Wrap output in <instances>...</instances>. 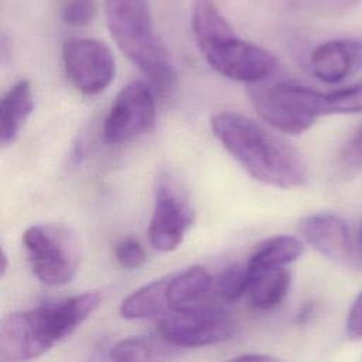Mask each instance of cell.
Returning <instances> with one entry per match:
<instances>
[{
	"label": "cell",
	"instance_id": "25",
	"mask_svg": "<svg viewBox=\"0 0 362 362\" xmlns=\"http://www.w3.org/2000/svg\"><path fill=\"white\" fill-rule=\"evenodd\" d=\"M7 260H8V259H7V255L3 252V253H1V277L7 273V263H8Z\"/></svg>",
	"mask_w": 362,
	"mask_h": 362
},
{
	"label": "cell",
	"instance_id": "10",
	"mask_svg": "<svg viewBox=\"0 0 362 362\" xmlns=\"http://www.w3.org/2000/svg\"><path fill=\"white\" fill-rule=\"evenodd\" d=\"M194 219L192 208L170 177L157 181L148 239L158 252L175 250Z\"/></svg>",
	"mask_w": 362,
	"mask_h": 362
},
{
	"label": "cell",
	"instance_id": "21",
	"mask_svg": "<svg viewBox=\"0 0 362 362\" xmlns=\"http://www.w3.org/2000/svg\"><path fill=\"white\" fill-rule=\"evenodd\" d=\"M115 257L122 267L130 270L141 267L147 260L143 245L134 238L122 239L115 247Z\"/></svg>",
	"mask_w": 362,
	"mask_h": 362
},
{
	"label": "cell",
	"instance_id": "24",
	"mask_svg": "<svg viewBox=\"0 0 362 362\" xmlns=\"http://www.w3.org/2000/svg\"><path fill=\"white\" fill-rule=\"evenodd\" d=\"M276 359L277 358L272 355H264V354H245L233 358V361H276Z\"/></svg>",
	"mask_w": 362,
	"mask_h": 362
},
{
	"label": "cell",
	"instance_id": "9",
	"mask_svg": "<svg viewBox=\"0 0 362 362\" xmlns=\"http://www.w3.org/2000/svg\"><path fill=\"white\" fill-rule=\"evenodd\" d=\"M158 334L178 349L198 348L228 341L235 334V324L225 311L205 305L173 311L160 321Z\"/></svg>",
	"mask_w": 362,
	"mask_h": 362
},
{
	"label": "cell",
	"instance_id": "8",
	"mask_svg": "<svg viewBox=\"0 0 362 362\" xmlns=\"http://www.w3.org/2000/svg\"><path fill=\"white\" fill-rule=\"evenodd\" d=\"M65 75L76 90L98 95L113 81L116 62L110 48L95 38H71L62 45Z\"/></svg>",
	"mask_w": 362,
	"mask_h": 362
},
{
	"label": "cell",
	"instance_id": "18",
	"mask_svg": "<svg viewBox=\"0 0 362 362\" xmlns=\"http://www.w3.org/2000/svg\"><path fill=\"white\" fill-rule=\"evenodd\" d=\"M177 346L158 337L137 335L116 342L109 354L113 361H168L177 356Z\"/></svg>",
	"mask_w": 362,
	"mask_h": 362
},
{
	"label": "cell",
	"instance_id": "16",
	"mask_svg": "<svg viewBox=\"0 0 362 362\" xmlns=\"http://www.w3.org/2000/svg\"><path fill=\"white\" fill-rule=\"evenodd\" d=\"M249 277L246 294L250 305L257 310H272L279 305L287 296L291 284V273L287 267L249 273Z\"/></svg>",
	"mask_w": 362,
	"mask_h": 362
},
{
	"label": "cell",
	"instance_id": "13",
	"mask_svg": "<svg viewBox=\"0 0 362 362\" xmlns=\"http://www.w3.org/2000/svg\"><path fill=\"white\" fill-rule=\"evenodd\" d=\"M214 290V277L201 266H191L180 273H173L167 287L168 310L189 311L205 307V300Z\"/></svg>",
	"mask_w": 362,
	"mask_h": 362
},
{
	"label": "cell",
	"instance_id": "6",
	"mask_svg": "<svg viewBox=\"0 0 362 362\" xmlns=\"http://www.w3.org/2000/svg\"><path fill=\"white\" fill-rule=\"evenodd\" d=\"M198 48L212 69L232 81L256 83L277 69V59L269 51L239 38L233 30Z\"/></svg>",
	"mask_w": 362,
	"mask_h": 362
},
{
	"label": "cell",
	"instance_id": "26",
	"mask_svg": "<svg viewBox=\"0 0 362 362\" xmlns=\"http://www.w3.org/2000/svg\"><path fill=\"white\" fill-rule=\"evenodd\" d=\"M359 250L362 253V226H361V230H359Z\"/></svg>",
	"mask_w": 362,
	"mask_h": 362
},
{
	"label": "cell",
	"instance_id": "15",
	"mask_svg": "<svg viewBox=\"0 0 362 362\" xmlns=\"http://www.w3.org/2000/svg\"><path fill=\"white\" fill-rule=\"evenodd\" d=\"M304 252L303 242L291 235H276L263 240L249 256L246 267L249 273L287 267Z\"/></svg>",
	"mask_w": 362,
	"mask_h": 362
},
{
	"label": "cell",
	"instance_id": "11",
	"mask_svg": "<svg viewBox=\"0 0 362 362\" xmlns=\"http://www.w3.org/2000/svg\"><path fill=\"white\" fill-rule=\"evenodd\" d=\"M298 229L304 239L327 259L344 266H356L362 262V253L341 216L329 212L311 214L300 221Z\"/></svg>",
	"mask_w": 362,
	"mask_h": 362
},
{
	"label": "cell",
	"instance_id": "2",
	"mask_svg": "<svg viewBox=\"0 0 362 362\" xmlns=\"http://www.w3.org/2000/svg\"><path fill=\"white\" fill-rule=\"evenodd\" d=\"M100 304L98 291L6 315L0 324V361L38 358L69 337Z\"/></svg>",
	"mask_w": 362,
	"mask_h": 362
},
{
	"label": "cell",
	"instance_id": "4",
	"mask_svg": "<svg viewBox=\"0 0 362 362\" xmlns=\"http://www.w3.org/2000/svg\"><path fill=\"white\" fill-rule=\"evenodd\" d=\"M263 82V81H262ZM250 83L249 98L257 115L287 134H301L324 115H337L332 92H318L291 82Z\"/></svg>",
	"mask_w": 362,
	"mask_h": 362
},
{
	"label": "cell",
	"instance_id": "5",
	"mask_svg": "<svg viewBox=\"0 0 362 362\" xmlns=\"http://www.w3.org/2000/svg\"><path fill=\"white\" fill-rule=\"evenodd\" d=\"M34 276L45 286H64L78 270L79 249L74 233L61 225L37 223L23 235Z\"/></svg>",
	"mask_w": 362,
	"mask_h": 362
},
{
	"label": "cell",
	"instance_id": "23",
	"mask_svg": "<svg viewBox=\"0 0 362 362\" xmlns=\"http://www.w3.org/2000/svg\"><path fill=\"white\" fill-rule=\"evenodd\" d=\"M345 331L351 339L362 338V291L358 294L348 311Z\"/></svg>",
	"mask_w": 362,
	"mask_h": 362
},
{
	"label": "cell",
	"instance_id": "3",
	"mask_svg": "<svg viewBox=\"0 0 362 362\" xmlns=\"http://www.w3.org/2000/svg\"><path fill=\"white\" fill-rule=\"evenodd\" d=\"M105 17L117 48L161 92L170 93L177 74L157 35L148 0H105Z\"/></svg>",
	"mask_w": 362,
	"mask_h": 362
},
{
	"label": "cell",
	"instance_id": "19",
	"mask_svg": "<svg viewBox=\"0 0 362 362\" xmlns=\"http://www.w3.org/2000/svg\"><path fill=\"white\" fill-rule=\"evenodd\" d=\"M249 270L246 264H232L226 267L215 280L214 293L225 303H232L247 293Z\"/></svg>",
	"mask_w": 362,
	"mask_h": 362
},
{
	"label": "cell",
	"instance_id": "12",
	"mask_svg": "<svg viewBox=\"0 0 362 362\" xmlns=\"http://www.w3.org/2000/svg\"><path fill=\"white\" fill-rule=\"evenodd\" d=\"M311 71L325 83H338L362 69V40L339 38L318 45L310 57Z\"/></svg>",
	"mask_w": 362,
	"mask_h": 362
},
{
	"label": "cell",
	"instance_id": "22",
	"mask_svg": "<svg viewBox=\"0 0 362 362\" xmlns=\"http://www.w3.org/2000/svg\"><path fill=\"white\" fill-rule=\"evenodd\" d=\"M342 161L352 170H362V126L345 146Z\"/></svg>",
	"mask_w": 362,
	"mask_h": 362
},
{
	"label": "cell",
	"instance_id": "14",
	"mask_svg": "<svg viewBox=\"0 0 362 362\" xmlns=\"http://www.w3.org/2000/svg\"><path fill=\"white\" fill-rule=\"evenodd\" d=\"M33 109L34 100L28 81H18L4 93L0 105V143L3 147L14 143Z\"/></svg>",
	"mask_w": 362,
	"mask_h": 362
},
{
	"label": "cell",
	"instance_id": "20",
	"mask_svg": "<svg viewBox=\"0 0 362 362\" xmlns=\"http://www.w3.org/2000/svg\"><path fill=\"white\" fill-rule=\"evenodd\" d=\"M96 14V0H62L61 20L69 27H85Z\"/></svg>",
	"mask_w": 362,
	"mask_h": 362
},
{
	"label": "cell",
	"instance_id": "7",
	"mask_svg": "<svg viewBox=\"0 0 362 362\" xmlns=\"http://www.w3.org/2000/svg\"><path fill=\"white\" fill-rule=\"evenodd\" d=\"M156 122L153 90L141 81L127 83L116 95L103 123V139L107 144L129 143L150 132Z\"/></svg>",
	"mask_w": 362,
	"mask_h": 362
},
{
	"label": "cell",
	"instance_id": "1",
	"mask_svg": "<svg viewBox=\"0 0 362 362\" xmlns=\"http://www.w3.org/2000/svg\"><path fill=\"white\" fill-rule=\"evenodd\" d=\"M211 129L225 150L259 182L283 189L307 184L308 170L301 154L255 120L221 112L211 117Z\"/></svg>",
	"mask_w": 362,
	"mask_h": 362
},
{
	"label": "cell",
	"instance_id": "17",
	"mask_svg": "<svg viewBox=\"0 0 362 362\" xmlns=\"http://www.w3.org/2000/svg\"><path fill=\"white\" fill-rule=\"evenodd\" d=\"M170 276L156 279L129 294L120 304V315L126 320H146L163 314L168 308Z\"/></svg>",
	"mask_w": 362,
	"mask_h": 362
}]
</instances>
